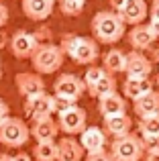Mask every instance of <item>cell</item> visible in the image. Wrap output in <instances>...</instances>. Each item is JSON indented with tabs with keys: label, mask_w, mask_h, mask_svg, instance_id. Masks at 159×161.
<instances>
[{
	"label": "cell",
	"mask_w": 159,
	"mask_h": 161,
	"mask_svg": "<svg viewBox=\"0 0 159 161\" xmlns=\"http://www.w3.org/2000/svg\"><path fill=\"white\" fill-rule=\"evenodd\" d=\"M124 27H127V23L123 20L120 12L116 10H100L98 14H94V19L90 23L94 39L102 45L118 43L124 35Z\"/></svg>",
	"instance_id": "6da1fadb"
},
{
	"label": "cell",
	"mask_w": 159,
	"mask_h": 161,
	"mask_svg": "<svg viewBox=\"0 0 159 161\" xmlns=\"http://www.w3.org/2000/svg\"><path fill=\"white\" fill-rule=\"evenodd\" d=\"M61 49L68 57H72L80 65H90L98 59L100 47L98 41L90 39V37H78V35H65L61 39Z\"/></svg>",
	"instance_id": "7a4b0ae2"
},
{
	"label": "cell",
	"mask_w": 159,
	"mask_h": 161,
	"mask_svg": "<svg viewBox=\"0 0 159 161\" xmlns=\"http://www.w3.org/2000/svg\"><path fill=\"white\" fill-rule=\"evenodd\" d=\"M63 59H65V53L61 47L53 43H43L37 47V51L31 55V61H33V67H35L37 74H55L61 65H63Z\"/></svg>",
	"instance_id": "3957f363"
},
{
	"label": "cell",
	"mask_w": 159,
	"mask_h": 161,
	"mask_svg": "<svg viewBox=\"0 0 159 161\" xmlns=\"http://www.w3.org/2000/svg\"><path fill=\"white\" fill-rule=\"evenodd\" d=\"M31 139V126L25 120L14 116H8L0 122V145L10 147V149H19L25 147Z\"/></svg>",
	"instance_id": "277c9868"
},
{
	"label": "cell",
	"mask_w": 159,
	"mask_h": 161,
	"mask_svg": "<svg viewBox=\"0 0 159 161\" xmlns=\"http://www.w3.org/2000/svg\"><path fill=\"white\" fill-rule=\"evenodd\" d=\"M110 155L114 161H141L145 155V143L133 133L116 137L110 145Z\"/></svg>",
	"instance_id": "5b68a950"
},
{
	"label": "cell",
	"mask_w": 159,
	"mask_h": 161,
	"mask_svg": "<svg viewBox=\"0 0 159 161\" xmlns=\"http://www.w3.org/2000/svg\"><path fill=\"white\" fill-rule=\"evenodd\" d=\"M86 120L88 114L84 108L76 106V104H65L57 110V125H59V130L63 135H82V130L86 129Z\"/></svg>",
	"instance_id": "8992f818"
},
{
	"label": "cell",
	"mask_w": 159,
	"mask_h": 161,
	"mask_svg": "<svg viewBox=\"0 0 159 161\" xmlns=\"http://www.w3.org/2000/svg\"><path fill=\"white\" fill-rule=\"evenodd\" d=\"M86 90V82L76 74H61L53 84V94L57 96V100L65 104H74L76 100H80Z\"/></svg>",
	"instance_id": "52a82bcc"
},
{
	"label": "cell",
	"mask_w": 159,
	"mask_h": 161,
	"mask_svg": "<svg viewBox=\"0 0 159 161\" xmlns=\"http://www.w3.org/2000/svg\"><path fill=\"white\" fill-rule=\"evenodd\" d=\"M57 110H59V100H57V96H49L47 92H41V94L25 98V112L31 118L51 116Z\"/></svg>",
	"instance_id": "ba28073f"
},
{
	"label": "cell",
	"mask_w": 159,
	"mask_h": 161,
	"mask_svg": "<svg viewBox=\"0 0 159 161\" xmlns=\"http://www.w3.org/2000/svg\"><path fill=\"white\" fill-rule=\"evenodd\" d=\"M8 47H10V53L14 55L16 59H29L37 51L39 41H37V37L33 35V33H27L25 29H19V31L12 33Z\"/></svg>",
	"instance_id": "9c48e42d"
},
{
	"label": "cell",
	"mask_w": 159,
	"mask_h": 161,
	"mask_svg": "<svg viewBox=\"0 0 159 161\" xmlns=\"http://www.w3.org/2000/svg\"><path fill=\"white\" fill-rule=\"evenodd\" d=\"M14 88L23 98H29V96L45 92V82H43V78H41V74L23 71V74L14 75Z\"/></svg>",
	"instance_id": "30bf717a"
},
{
	"label": "cell",
	"mask_w": 159,
	"mask_h": 161,
	"mask_svg": "<svg viewBox=\"0 0 159 161\" xmlns=\"http://www.w3.org/2000/svg\"><path fill=\"white\" fill-rule=\"evenodd\" d=\"M20 6L29 20L41 23L51 16L53 8H55V0H20Z\"/></svg>",
	"instance_id": "8fae6325"
},
{
	"label": "cell",
	"mask_w": 159,
	"mask_h": 161,
	"mask_svg": "<svg viewBox=\"0 0 159 161\" xmlns=\"http://www.w3.org/2000/svg\"><path fill=\"white\" fill-rule=\"evenodd\" d=\"M57 135H59V125L57 120H53V116L33 118L31 137H35L37 141H55Z\"/></svg>",
	"instance_id": "7c38bea8"
},
{
	"label": "cell",
	"mask_w": 159,
	"mask_h": 161,
	"mask_svg": "<svg viewBox=\"0 0 159 161\" xmlns=\"http://www.w3.org/2000/svg\"><path fill=\"white\" fill-rule=\"evenodd\" d=\"M153 71V63L145 57L139 49H133L131 53H127V71L124 74L131 78H147Z\"/></svg>",
	"instance_id": "4fadbf2b"
},
{
	"label": "cell",
	"mask_w": 159,
	"mask_h": 161,
	"mask_svg": "<svg viewBox=\"0 0 159 161\" xmlns=\"http://www.w3.org/2000/svg\"><path fill=\"white\" fill-rule=\"evenodd\" d=\"M98 110L102 116H114V114H124L127 112V98L120 96L118 92H110L98 98Z\"/></svg>",
	"instance_id": "5bb4252c"
},
{
	"label": "cell",
	"mask_w": 159,
	"mask_h": 161,
	"mask_svg": "<svg viewBox=\"0 0 159 161\" xmlns=\"http://www.w3.org/2000/svg\"><path fill=\"white\" fill-rule=\"evenodd\" d=\"M80 143H82V147H84L86 153L104 151V147H106V133H104L102 129H98V126H86V129L82 130Z\"/></svg>",
	"instance_id": "9a60e30c"
},
{
	"label": "cell",
	"mask_w": 159,
	"mask_h": 161,
	"mask_svg": "<svg viewBox=\"0 0 159 161\" xmlns=\"http://www.w3.org/2000/svg\"><path fill=\"white\" fill-rule=\"evenodd\" d=\"M120 16L127 25H141L147 19V2L145 0H127L120 8Z\"/></svg>",
	"instance_id": "2e32d148"
},
{
	"label": "cell",
	"mask_w": 159,
	"mask_h": 161,
	"mask_svg": "<svg viewBox=\"0 0 159 161\" xmlns=\"http://www.w3.org/2000/svg\"><path fill=\"white\" fill-rule=\"evenodd\" d=\"M57 151H59V155H57V161H82L84 157V147L82 143H78L74 137H63L57 141Z\"/></svg>",
	"instance_id": "e0dca14e"
},
{
	"label": "cell",
	"mask_w": 159,
	"mask_h": 161,
	"mask_svg": "<svg viewBox=\"0 0 159 161\" xmlns=\"http://www.w3.org/2000/svg\"><path fill=\"white\" fill-rule=\"evenodd\" d=\"M151 90H153V82L149 80V75L147 78H131V75H127V80L123 84V96L131 98L133 102Z\"/></svg>",
	"instance_id": "ac0fdd59"
},
{
	"label": "cell",
	"mask_w": 159,
	"mask_h": 161,
	"mask_svg": "<svg viewBox=\"0 0 159 161\" xmlns=\"http://www.w3.org/2000/svg\"><path fill=\"white\" fill-rule=\"evenodd\" d=\"M157 37L153 35V31L149 29V25H135L129 33V43H131L133 49H139V51H145L153 45Z\"/></svg>",
	"instance_id": "d6986e66"
},
{
	"label": "cell",
	"mask_w": 159,
	"mask_h": 161,
	"mask_svg": "<svg viewBox=\"0 0 159 161\" xmlns=\"http://www.w3.org/2000/svg\"><path fill=\"white\" fill-rule=\"evenodd\" d=\"M104 129L108 135L112 137H124V135L131 133L133 129V120L127 112L124 114H114V116H104Z\"/></svg>",
	"instance_id": "ffe728a7"
},
{
	"label": "cell",
	"mask_w": 159,
	"mask_h": 161,
	"mask_svg": "<svg viewBox=\"0 0 159 161\" xmlns=\"http://www.w3.org/2000/svg\"><path fill=\"white\" fill-rule=\"evenodd\" d=\"M133 108H135V112L139 114L141 118H147V116H155V114H159V92L151 90V92H147V94H143L141 98L135 100Z\"/></svg>",
	"instance_id": "44dd1931"
},
{
	"label": "cell",
	"mask_w": 159,
	"mask_h": 161,
	"mask_svg": "<svg viewBox=\"0 0 159 161\" xmlns=\"http://www.w3.org/2000/svg\"><path fill=\"white\" fill-rule=\"evenodd\" d=\"M104 67L110 74H124L127 71V53H123L120 49H110L104 55Z\"/></svg>",
	"instance_id": "7402d4cb"
},
{
	"label": "cell",
	"mask_w": 159,
	"mask_h": 161,
	"mask_svg": "<svg viewBox=\"0 0 159 161\" xmlns=\"http://www.w3.org/2000/svg\"><path fill=\"white\" fill-rule=\"evenodd\" d=\"M37 161H57V143L55 141H37L35 151H33Z\"/></svg>",
	"instance_id": "603a6c76"
},
{
	"label": "cell",
	"mask_w": 159,
	"mask_h": 161,
	"mask_svg": "<svg viewBox=\"0 0 159 161\" xmlns=\"http://www.w3.org/2000/svg\"><path fill=\"white\" fill-rule=\"evenodd\" d=\"M114 90H116V80H114V74L106 71V75H104V78L100 80L98 84H96V88L90 92V96H94V98H100V96L110 94V92H114Z\"/></svg>",
	"instance_id": "cb8c5ba5"
},
{
	"label": "cell",
	"mask_w": 159,
	"mask_h": 161,
	"mask_svg": "<svg viewBox=\"0 0 159 161\" xmlns=\"http://www.w3.org/2000/svg\"><path fill=\"white\" fill-rule=\"evenodd\" d=\"M106 67H100V65H90L86 69V75H84V82H86V88H88V92H92L96 88V84L100 82V80L104 78V75H106Z\"/></svg>",
	"instance_id": "d4e9b609"
},
{
	"label": "cell",
	"mask_w": 159,
	"mask_h": 161,
	"mask_svg": "<svg viewBox=\"0 0 159 161\" xmlns=\"http://www.w3.org/2000/svg\"><path fill=\"white\" fill-rule=\"evenodd\" d=\"M86 4L78 2V0H59V10L65 16H80Z\"/></svg>",
	"instance_id": "484cf974"
},
{
	"label": "cell",
	"mask_w": 159,
	"mask_h": 161,
	"mask_svg": "<svg viewBox=\"0 0 159 161\" xmlns=\"http://www.w3.org/2000/svg\"><path fill=\"white\" fill-rule=\"evenodd\" d=\"M139 129H141V135H159V114L141 118Z\"/></svg>",
	"instance_id": "4316f807"
},
{
	"label": "cell",
	"mask_w": 159,
	"mask_h": 161,
	"mask_svg": "<svg viewBox=\"0 0 159 161\" xmlns=\"http://www.w3.org/2000/svg\"><path fill=\"white\" fill-rule=\"evenodd\" d=\"M33 35L37 37V41H39V45H43V43H51V39H53V31L49 27H39Z\"/></svg>",
	"instance_id": "83f0119b"
},
{
	"label": "cell",
	"mask_w": 159,
	"mask_h": 161,
	"mask_svg": "<svg viewBox=\"0 0 159 161\" xmlns=\"http://www.w3.org/2000/svg\"><path fill=\"white\" fill-rule=\"evenodd\" d=\"M145 143V149H159V135H141Z\"/></svg>",
	"instance_id": "f1b7e54d"
},
{
	"label": "cell",
	"mask_w": 159,
	"mask_h": 161,
	"mask_svg": "<svg viewBox=\"0 0 159 161\" xmlns=\"http://www.w3.org/2000/svg\"><path fill=\"white\" fill-rule=\"evenodd\" d=\"M86 161H114V159H112V155L106 153V151H98V153H88Z\"/></svg>",
	"instance_id": "f546056e"
},
{
	"label": "cell",
	"mask_w": 159,
	"mask_h": 161,
	"mask_svg": "<svg viewBox=\"0 0 159 161\" xmlns=\"http://www.w3.org/2000/svg\"><path fill=\"white\" fill-rule=\"evenodd\" d=\"M6 23H8V8L0 2V29H2Z\"/></svg>",
	"instance_id": "4dcf8cb0"
},
{
	"label": "cell",
	"mask_w": 159,
	"mask_h": 161,
	"mask_svg": "<svg viewBox=\"0 0 159 161\" xmlns=\"http://www.w3.org/2000/svg\"><path fill=\"white\" fill-rule=\"evenodd\" d=\"M149 29H151L153 35L159 39V16H151V20H149Z\"/></svg>",
	"instance_id": "1f68e13d"
},
{
	"label": "cell",
	"mask_w": 159,
	"mask_h": 161,
	"mask_svg": "<svg viewBox=\"0 0 159 161\" xmlns=\"http://www.w3.org/2000/svg\"><path fill=\"white\" fill-rule=\"evenodd\" d=\"M8 112H10V110H8V104L4 102V100H0V122H2L4 118H8V116H10Z\"/></svg>",
	"instance_id": "d6a6232c"
},
{
	"label": "cell",
	"mask_w": 159,
	"mask_h": 161,
	"mask_svg": "<svg viewBox=\"0 0 159 161\" xmlns=\"http://www.w3.org/2000/svg\"><path fill=\"white\" fill-rule=\"evenodd\" d=\"M8 43H10V37L6 35V31H2V29H0V49L8 47Z\"/></svg>",
	"instance_id": "836d02e7"
},
{
	"label": "cell",
	"mask_w": 159,
	"mask_h": 161,
	"mask_svg": "<svg viewBox=\"0 0 159 161\" xmlns=\"http://www.w3.org/2000/svg\"><path fill=\"white\" fill-rule=\"evenodd\" d=\"M110 2V6H112V10H116V12H120V8L124 6V2L127 0H108Z\"/></svg>",
	"instance_id": "e575fe53"
},
{
	"label": "cell",
	"mask_w": 159,
	"mask_h": 161,
	"mask_svg": "<svg viewBox=\"0 0 159 161\" xmlns=\"http://www.w3.org/2000/svg\"><path fill=\"white\" fill-rule=\"evenodd\" d=\"M147 161H159V149H149L147 151Z\"/></svg>",
	"instance_id": "d590c367"
},
{
	"label": "cell",
	"mask_w": 159,
	"mask_h": 161,
	"mask_svg": "<svg viewBox=\"0 0 159 161\" xmlns=\"http://www.w3.org/2000/svg\"><path fill=\"white\" fill-rule=\"evenodd\" d=\"M12 157H14V161H31V155L29 153H16Z\"/></svg>",
	"instance_id": "8d00e7d4"
},
{
	"label": "cell",
	"mask_w": 159,
	"mask_h": 161,
	"mask_svg": "<svg viewBox=\"0 0 159 161\" xmlns=\"http://www.w3.org/2000/svg\"><path fill=\"white\" fill-rule=\"evenodd\" d=\"M151 16H159V0H153L151 4V12H149Z\"/></svg>",
	"instance_id": "74e56055"
},
{
	"label": "cell",
	"mask_w": 159,
	"mask_h": 161,
	"mask_svg": "<svg viewBox=\"0 0 159 161\" xmlns=\"http://www.w3.org/2000/svg\"><path fill=\"white\" fill-rule=\"evenodd\" d=\"M0 161H14V157H12V155H6V153H2V155H0Z\"/></svg>",
	"instance_id": "f35d334b"
},
{
	"label": "cell",
	"mask_w": 159,
	"mask_h": 161,
	"mask_svg": "<svg viewBox=\"0 0 159 161\" xmlns=\"http://www.w3.org/2000/svg\"><path fill=\"white\" fill-rule=\"evenodd\" d=\"M0 80H2V67H0Z\"/></svg>",
	"instance_id": "ab89813d"
},
{
	"label": "cell",
	"mask_w": 159,
	"mask_h": 161,
	"mask_svg": "<svg viewBox=\"0 0 159 161\" xmlns=\"http://www.w3.org/2000/svg\"><path fill=\"white\" fill-rule=\"evenodd\" d=\"M78 2H82V4H86V0H78Z\"/></svg>",
	"instance_id": "60d3db41"
},
{
	"label": "cell",
	"mask_w": 159,
	"mask_h": 161,
	"mask_svg": "<svg viewBox=\"0 0 159 161\" xmlns=\"http://www.w3.org/2000/svg\"><path fill=\"white\" fill-rule=\"evenodd\" d=\"M157 86H159V75H157Z\"/></svg>",
	"instance_id": "b9f144b4"
},
{
	"label": "cell",
	"mask_w": 159,
	"mask_h": 161,
	"mask_svg": "<svg viewBox=\"0 0 159 161\" xmlns=\"http://www.w3.org/2000/svg\"><path fill=\"white\" fill-rule=\"evenodd\" d=\"M0 63H2V61H0ZM0 67H2V65H0Z\"/></svg>",
	"instance_id": "7bdbcfd3"
}]
</instances>
